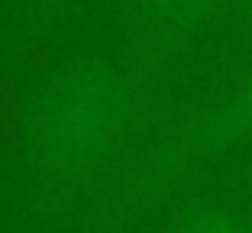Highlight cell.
<instances>
[{
    "label": "cell",
    "instance_id": "4",
    "mask_svg": "<svg viewBox=\"0 0 252 233\" xmlns=\"http://www.w3.org/2000/svg\"><path fill=\"white\" fill-rule=\"evenodd\" d=\"M217 3L220 0H156L158 16H162V23L168 30H188L204 13H210Z\"/></svg>",
    "mask_w": 252,
    "mask_h": 233
},
{
    "label": "cell",
    "instance_id": "1",
    "mask_svg": "<svg viewBox=\"0 0 252 233\" xmlns=\"http://www.w3.org/2000/svg\"><path fill=\"white\" fill-rule=\"evenodd\" d=\"M126 120V94L110 71H74L32 113V156L52 178L88 172Z\"/></svg>",
    "mask_w": 252,
    "mask_h": 233
},
{
    "label": "cell",
    "instance_id": "2",
    "mask_svg": "<svg viewBox=\"0 0 252 233\" xmlns=\"http://www.w3.org/2000/svg\"><path fill=\"white\" fill-rule=\"evenodd\" d=\"M246 146H252V65L162 146L149 166L146 185H175L178 178Z\"/></svg>",
    "mask_w": 252,
    "mask_h": 233
},
{
    "label": "cell",
    "instance_id": "3",
    "mask_svg": "<svg viewBox=\"0 0 252 233\" xmlns=\"http://www.w3.org/2000/svg\"><path fill=\"white\" fill-rule=\"evenodd\" d=\"M168 233H252V220L226 207H197L175 220Z\"/></svg>",
    "mask_w": 252,
    "mask_h": 233
}]
</instances>
